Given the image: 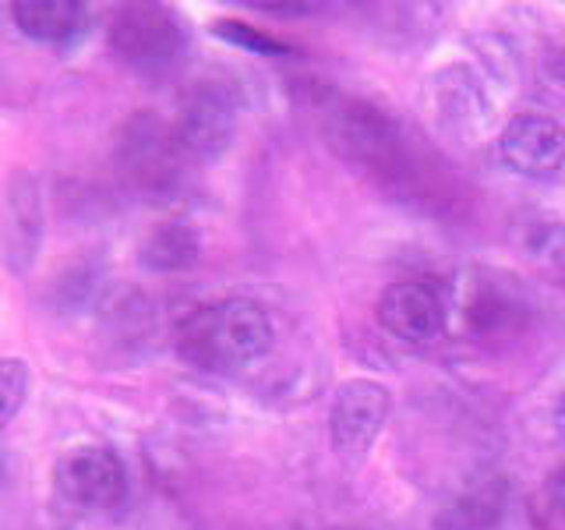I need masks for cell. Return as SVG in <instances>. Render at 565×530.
I'll return each mask as SVG.
<instances>
[{"instance_id": "6da1fadb", "label": "cell", "mask_w": 565, "mask_h": 530, "mask_svg": "<svg viewBox=\"0 0 565 530\" xmlns=\"http://www.w3.org/2000/svg\"><path fill=\"white\" fill-rule=\"evenodd\" d=\"M276 343L273 318L252 297H220L177 322L173 347L184 364L209 375H234L262 361Z\"/></svg>"}, {"instance_id": "7a4b0ae2", "label": "cell", "mask_w": 565, "mask_h": 530, "mask_svg": "<svg viewBox=\"0 0 565 530\" xmlns=\"http://www.w3.org/2000/svg\"><path fill=\"white\" fill-rule=\"evenodd\" d=\"M110 50L138 71H159L188 50L181 14L163 4H120L110 14Z\"/></svg>"}, {"instance_id": "3957f363", "label": "cell", "mask_w": 565, "mask_h": 530, "mask_svg": "<svg viewBox=\"0 0 565 530\" xmlns=\"http://www.w3.org/2000/svg\"><path fill=\"white\" fill-rule=\"evenodd\" d=\"M53 491L75 512H114L128 499V467L110 446H75L53 467Z\"/></svg>"}, {"instance_id": "277c9868", "label": "cell", "mask_w": 565, "mask_h": 530, "mask_svg": "<svg viewBox=\"0 0 565 530\" xmlns=\"http://www.w3.org/2000/svg\"><path fill=\"white\" fill-rule=\"evenodd\" d=\"M393 414V396L375 379H350L340 385L329 406V442L332 453L347 467H358L375 449L379 435L385 432V421Z\"/></svg>"}, {"instance_id": "5b68a950", "label": "cell", "mask_w": 565, "mask_h": 530, "mask_svg": "<svg viewBox=\"0 0 565 530\" xmlns=\"http://www.w3.org/2000/svg\"><path fill=\"white\" fill-rule=\"evenodd\" d=\"M329 138L335 152L350 163L364 167L371 177H396L403 170V138L396 124L388 120L379 106L367 103H347L335 110Z\"/></svg>"}, {"instance_id": "8992f818", "label": "cell", "mask_w": 565, "mask_h": 530, "mask_svg": "<svg viewBox=\"0 0 565 530\" xmlns=\"http://www.w3.org/2000/svg\"><path fill=\"white\" fill-rule=\"evenodd\" d=\"M170 128L184 156L216 159L237 135V99L223 82H199L184 93Z\"/></svg>"}, {"instance_id": "52a82bcc", "label": "cell", "mask_w": 565, "mask_h": 530, "mask_svg": "<svg viewBox=\"0 0 565 530\" xmlns=\"http://www.w3.org/2000/svg\"><path fill=\"white\" fill-rule=\"evenodd\" d=\"M181 141L159 117L138 114L128 120V128L120 135V167L138 191L170 194L181 181Z\"/></svg>"}, {"instance_id": "ba28073f", "label": "cell", "mask_w": 565, "mask_h": 530, "mask_svg": "<svg viewBox=\"0 0 565 530\" xmlns=\"http://www.w3.org/2000/svg\"><path fill=\"white\" fill-rule=\"evenodd\" d=\"M375 315H379V326L403 343H431L449 322L446 300L420 279L388 283L379 297Z\"/></svg>"}, {"instance_id": "9c48e42d", "label": "cell", "mask_w": 565, "mask_h": 530, "mask_svg": "<svg viewBox=\"0 0 565 530\" xmlns=\"http://www.w3.org/2000/svg\"><path fill=\"white\" fill-rule=\"evenodd\" d=\"M499 152L509 170L544 181L565 167V128L547 114H516L499 135Z\"/></svg>"}, {"instance_id": "30bf717a", "label": "cell", "mask_w": 565, "mask_h": 530, "mask_svg": "<svg viewBox=\"0 0 565 530\" xmlns=\"http://www.w3.org/2000/svg\"><path fill=\"white\" fill-rule=\"evenodd\" d=\"M18 32L43 46H67L88 29L93 8L82 0H18L11 4Z\"/></svg>"}, {"instance_id": "8fae6325", "label": "cell", "mask_w": 565, "mask_h": 530, "mask_svg": "<svg viewBox=\"0 0 565 530\" xmlns=\"http://www.w3.org/2000/svg\"><path fill=\"white\" fill-rule=\"evenodd\" d=\"M8 262L14 273H25L43 244V194L32 173H18L8 191Z\"/></svg>"}, {"instance_id": "7c38bea8", "label": "cell", "mask_w": 565, "mask_h": 530, "mask_svg": "<svg viewBox=\"0 0 565 530\" xmlns=\"http://www.w3.org/2000/svg\"><path fill=\"white\" fill-rule=\"evenodd\" d=\"M202 255L199 230L184 220L156 223L138 247V262L152 273H184Z\"/></svg>"}, {"instance_id": "4fadbf2b", "label": "cell", "mask_w": 565, "mask_h": 530, "mask_svg": "<svg viewBox=\"0 0 565 530\" xmlns=\"http://www.w3.org/2000/svg\"><path fill=\"white\" fill-rule=\"evenodd\" d=\"M505 512V485L502 481H481L467 488L452 506L438 517V530H491Z\"/></svg>"}, {"instance_id": "5bb4252c", "label": "cell", "mask_w": 565, "mask_h": 530, "mask_svg": "<svg viewBox=\"0 0 565 530\" xmlns=\"http://www.w3.org/2000/svg\"><path fill=\"white\" fill-rule=\"evenodd\" d=\"M435 106L452 128L477 124L484 114L491 117V106H484V93L470 75V67H441V75L435 78Z\"/></svg>"}, {"instance_id": "9a60e30c", "label": "cell", "mask_w": 565, "mask_h": 530, "mask_svg": "<svg viewBox=\"0 0 565 530\" xmlns=\"http://www.w3.org/2000/svg\"><path fill=\"white\" fill-rule=\"evenodd\" d=\"M32 389V368L22 358H0V432L18 417Z\"/></svg>"}, {"instance_id": "2e32d148", "label": "cell", "mask_w": 565, "mask_h": 530, "mask_svg": "<svg viewBox=\"0 0 565 530\" xmlns=\"http://www.w3.org/2000/svg\"><path fill=\"white\" fill-rule=\"evenodd\" d=\"M212 32H216L220 40L234 43V46H244V50H252V53H290L287 43H279V40H273V35L252 29L247 22H237V18H223V22L212 25Z\"/></svg>"}, {"instance_id": "e0dca14e", "label": "cell", "mask_w": 565, "mask_h": 530, "mask_svg": "<svg viewBox=\"0 0 565 530\" xmlns=\"http://www.w3.org/2000/svg\"><path fill=\"white\" fill-rule=\"evenodd\" d=\"M505 294H499L494 287H477L470 297H467V326L473 332H491L494 326L502 322L505 315Z\"/></svg>"}, {"instance_id": "ac0fdd59", "label": "cell", "mask_w": 565, "mask_h": 530, "mask_svg": "<svg viewBox=\"0 0 565 530\" xmlns=\"http://www.w3.org/2000/svg\"><path fill=\"white\" fill-rule=\"evenodd\" d=\"M541 517L544 530H565V467L547 477L541 488Z\"/></svg>"}, {"instance_id": "d6986e66", "label": "cell", "mask_w": 565, "mask_h": 530, "mask_svg": "<svg viewBox=\"0 0 565 530\" xmlns=\"http://www.w3.org/2000/svg\"><path fill=\"white\" fill-rule=\"evenodd\" d=\"M541 241H534L530 247H534V255L547 265V273H565V234L562 241H552V226L537 230Z\"/></svg>"}, {"instance_id": "ffe728a7", "label": "cell", "mask_w": 565, "mask_h": 530, "mask_svg": "<svg viewBox=\"0 0 565 530\" xmlns=\"http://www.w3.org/2000/svg\"><path fill=\"white\" fill-rule=\"evenodd\" d=\"M555 432H558V438L565 442V393H562V400L555 403Z\"/></svg>"}, {"instance_id": "44dd1931", "label": "cell", "mask_w": 565, "mask_h": 530, "mask_svg": "<svg viewBox=\"0 0 565 530\" xmlns=\"http://www.w3.org/2000/svg\"><path fill=\"white\" fill-rule=\"evenodd\" d=\"M332 530H353V527H332Z\"/></svg>"}]
</instances>
